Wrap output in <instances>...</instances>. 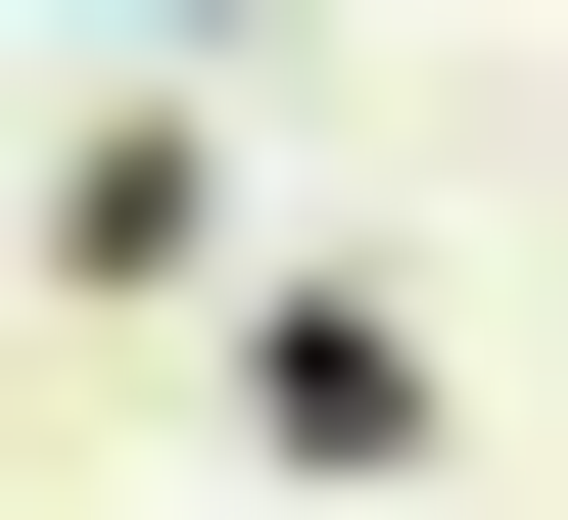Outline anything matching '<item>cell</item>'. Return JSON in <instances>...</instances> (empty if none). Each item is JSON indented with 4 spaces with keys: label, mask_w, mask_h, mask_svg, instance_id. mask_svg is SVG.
Returning a JSON list of instances; mask_svg holds the SVG:
<instances>
[{
    "label": "cell",
    "mask_w": 568,
    "mask_h": 520,
    "mask_svg": "<svg viewBox=\"0 0 568 520\" xmlns=\"http://www.w3.org/2000/svg\"><path fill=\"white\" fill-rule=\"evenodd\" d=\"M48 284H95V332H237V142L95 95V142H48Z\"/></svg>",
    "instance_id": "7a4b0ae2"
},
{
    "label": "cell",
    "mask_w": 568,
    "mask_h": 520,
    "mask_svg": "<svg viewBox=\"0 0 568 520\" xmlns=\"http://www.w3.org/2000/svg\"><path fill=\"white\" fill-rule=\"evenodd\" d=\"M426 426H474V379H426V284H237V473H332V520H379Z\"/></svg>",
    "instance_id": "6da1fadb"
}]
</instances>
